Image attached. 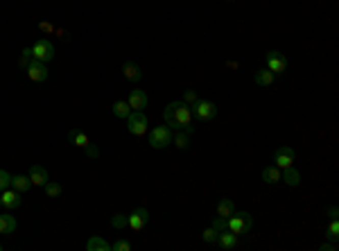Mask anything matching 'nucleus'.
I'll return each instance as SVG.
<instances>
[{"instance_id":"obj_28","label":"nucleus","mask_w":339,"mask_h":251,"mask_svg":"<svg viewBox=\"0 0 339 251\" xmlns=\"http://www.w3.org/2000/svg\"><path fill=\"white\" fill-rule=\"evenodd\" d=\"M30 61H32V48H25L23 52H20V57H18V68H23V70H28Z\"/></svg>"},{"instance_id":"obj_23","label":"nucleus","mask_w":339,"mask_h":251,"mask_svg":"<svg viewBox=\"0 0 339 251\" xmlns=\"http://www.w3.org/2000/svg\"><path fill=\"white\" fill-rule=\"evenodd\" d=\"M111 111H113V116H116V118L127 120L129 113H132V107H129L127 100H116V102H113V107H111Z\"/></svg>"},{"instance_id":"obj_22","label":"nucleus","mask_w":339,"mask_h":251,"mask_svg":"<svg viewBox=\"0 0 339 251\" xmlns=\"http://www.w3.org/2000/svg\"><path fill=\"white\" fill-rule=\"evenodd\" d=\"M12 188L23 195V192H28L32 188V181H30L28 174H16V177H12Z\"/></svg>"},{"instance_id":"obj_6","label":"nucleus","mask_w":339,"mask_h":251,"mask_svg":"<svg viewBox=\"0 0 339 251\" xmlns=\"http://www.w3.org/2000/svg\"><path fill=\"white\" fill-rule=\"evenodd\" d=\"M265 61H267V68L274 72L276 77L283 75V72L288 70V57L278 50H269L267 55H265Z\"/></svg>"},{"instance_id":"obj_26","label":"nucleus","mask_w":339,"mask_h":251,"mask_svg":"<svg viewBox=\"0 0 339 251\" xmlns=\"http://www.w3.org/2000/svg\"><path fill=\"white\" fill-rule=\"evenodd\" d=\"M43 188H45V195H48L50 199H55V197H59L61 192H64L61 184H57V181H48V184H45Z\"/></svg>"},{"instance_id":"obj_29","label":"nucleus","mask_w":339,"mask_h":251,"mask_svg":"<svg viewBox=\"0 0 339 251\" xmlns=\"http://www.w3.org/2000/svg\"><path fill=\"white\" fill-rule=\"evenodd\" d=\"M217 235H220V231H217V229L208 227L206 231L201 233V240H203V242H208V244H213V242H217Z\"/></svg>"},{"instance_id":"obj_35","label":"nucleus","mask_w":339,"mask_h":251,"mask_svg":"<svg viewBox=\"0 0 339 251\" xmlns=\"http://www.w3.org/2000/svg\"><path fill=\"white\" fill-rule=\"evenodd\" d=\"M195 100H197V93L192 91V88H188V91L184 93V102H186V104H192Z\"/></svg>"},{"instance_id":"obj_39","label":"nucleus","mask_w":339,"mask_h":251,"mask_svg":"<svg viewBox=\"0 0 339 251\" xmlns=\"http://www.w3.org/2000/svg\"><path fill=\"white\" fill-rule=\"evenodd\" d=\"M0 251H3V244H0Z\"/></svg>"},{"instance_id":"obj_8","label":"nucleus","mask_w":339,"mask_h":251,"mask_svg":"<svg viewBox=\"0 0 339 251\" xmlns=\"http://www.w3.org/2000/svg\"><path fill=\"white\" fill-rule=\"evenodd\" d=\"M294 159H296V152L290 147V145H280V147H276L274 149V165L276 167H290L292 163H294Z\"/></svg>"},{"instance_id":"obj_25","label":"nucleus","mask_w":339,"mask_h":251,"mask_svg":"<svg viewBox=\"0 0 339 251\" xmlns=\"http://www.w3.org/2000/svg\"><path fill=\"white\" fill-rule=\"evenodd\" d=\"M172 143H174L179 149H188L190 147V134H186L184 129H179L176 134H172Z\"/></svg>"},{"instance_id":"obj_20","label":"nucleus","mask_w":339,"mask_h":251,"mask_svg":"<svg viewBox=\"0 0 339 251\" xmlns=\"http://www.w3.org/2000/svg\"><path fill=\"white\" fill-rule=\"evenodd\" d=\"M86 249L88 251H111V244H109L102 235H91L86 242Z\"/></svg>"},{"instance_id":"obj_3","label":"nucleus","mask_w":339,"mask_h":251,"mask_svg":"<svg viewBox=\"0 0 339 251\" xmlns=\"http://www.w3.org/2000/svg\"><path fill=\"white\" fill-rule=\"evenodd\" d=\"M228 231H233L236 235H249L253 231V217L244 211H236L228 217Z\"/></svg>"},{"instance_id":"obj_27","label":"nucleus","mask_w":339,"mask_h":251,"mask_svg":"<svg viewBox=\"0 0 339 251\" xmlns=\"http://www.w3.org/2000/svg\"><path fill=\"white\" fill-rule=\"evenodd\" d=\"M326 238L330 240V242L337 244V240H339V222H337V219H330V224H328V231H326Z\"/></svg>"},{"instance_id":"obj_4","label":"nucleus","mask_w":339,"mask_h":251,"mask_svg":"<svg viewBox=\"0 0 339 251\" xmlns=\"http://www.w3.org/2000/svg\"><path fill=\"white\" fill-rule=\"evenodd\" d=\"M32 59L36 61H43V64H48V61L55 59V43H52L50 39H39L36 43L32 45Z\"/></svg>"},{"instance_id":"obj_38","label":"nucleus","mask_w":339,"mask_h":251,"mask_svg":"<svg viewBox=\"0 0 339 251\" xmlns=\"http://www.w3.org/2000/svg\"><path fill=\"white\" fill-rule=\"evenodd\" d=\"M337 215H339L337 206H330V208H328V217H330V219H337Z\"/></svg>"},{"instance_id":"obj_9","label":"nucleus","mask_w":339,"mask_h":251,"mask_svg":"<svg viewBox=\"0 0 339 251\" xmlns=\"http://www.w3.org/2000/svg\"><path fill=\"white\" fill-rule=\"evenodd\" d=\"M147 222H149L147 208H136L132 215H127V227L132 229V231H143Z\"/></svg>"},{"instance_id":"obj_30","label":"nucleus","mask_w":339,"mask_h":251,"mask_svg":"<svg viewBox=\"0 0 339 251\" xmlns=\"http://www.w3.org/2000/svg\"><path fill=\"white\" fill-rule=\"evenodd\" d=\"M7 188H12V174L7 170H0V192L7 190Z\"/></svg>"},{"instance_id":"obj_40","label":"nucleus","mask_w":339,"mask_h":251,"mask_svg":"<svg viewBox=\"0 0 339 251\" xmlns=\"http://www.w3.org/2000/svg\"><path fill=\"white\" fill-rule=\"evenodd\" d=\"M0 206H3V204H0Z\"/></svg>"},{"instance_id":"obj_7","label":"nucleus","mask_w":339,"mask_h":251,"mask_svg":"<svg viewBox=\"0 0 339 251\" xmlns=\"http://www.w3.org/2000/svg\"><path fill=\"white\" fill-rule=\"evenodd\" d=\"M127 129L132 136H145L147 132V116L145 111H132L127 118Z\"/></svg>"},{"instance_id":"obj_21","label":"nucleus","mask_w":339,"mask_h":251,"mask_svg":"<svg viewBox=\"0 0 339 251\" xmlns=\"http://www.w3.org/2000/svg\"><path fill=\"white\" fill-rule=\"evenodd\" d=\"M280 174H283V172H280V167L267 165V167L263 170V174H260V177H263L265 184H271V186H274V184H278V181H280Z\"/></svg>"},{"instance_id":"obj_16","label":"nucleus","mask_w":339,"mask_h":251,"mask_svg":"<svg viewBox=\"0 0 339 251\" xmlns=\"http://www.w3.org/2000/svg\"><path fill=\"white\" fill-rule=\"evenodd\" d=\"M280 181H285L290 188H296L301 184V172L296 170L294 165H290V167H283V174H280Z\"/></svg>"},{"instance_id":"obj_14","label":"nucleus","mask_w":339,"mask_h":251,"mask_svg":"<svg viewBox=\"0 0 339 251\" xmlns=\"http://www.w3.org/2000/svg\"><path fill=\"white\" fill-rule=\"evenodd\" d=\"M122 75H124V80H127V82H134V84L143 80V70H140V66L134 64V61H124V64H122Z\"/></svg>"},{"instance_id":"obj_37","label":"nucleus","mask_w":339,"mask_h":251,"mask_svg":"<svg viewBox=\"0 0 339 251\" xmlns=\"http://www.w3.org/2000/svg\"><path fill=\"white\" fill-rule=\"evenodd\" d=\"M319 249H321V251H335V249H337V244H335V242H330V244H328V242H323Z\"/></svg>"},{"instance_id":"obj_12","label":"nucleus","mask_w":339,"mask_h":251,"mask_svg":"<svg viewBox=\"0 0 339 251\" xmlns=\"http://www.w3.org/2000/svg\"><path fill=\"white\" fill-rule=\"evenodd\" d=\"M127 102H129V107H132V111H143V109H147V93L145 91H140V88H134L132 93H129V97H127Z\"/></svg>"},{"instance_id":"obj_34","label":"nucleus","mask_w":339,"mask_h":251,"mask_svg":"<svg viewBox=\"0 0 339 251\" xmlns=\"http://www.w3.org/2000/svg\"><path fill=\"white\" fill-rule=\"evenodd\" d=\"M39 30H41V32H45V34H55V25L48 23V20H41V23H39Z\"/></svg>"},{"instance_id":"obj_33","label":"nucleus","mask_w":339,"mask_h":251,"mask_svg":"<svg viewBox=\"0 0 339 251\" xmlns=\"http://www.w3.org/2000/svg\"><path fill=\"white\" fill-rule=\"evenodd\" d=\"M111 227L113 229H124V227H127V215H113Z\"/></svg>"},{"instance_id":"obj_32","label":"nucleus","mask_w":339,"mask_h":251,"mask_svg":"<svg viewBox=\"0 0 339 251\" xmlns=\"http://www.w3.org/2000/svg\"><path fill=\"white\" fill-rule=\"evenodd\" d=\"M111 251H132V244H129L127 240H116V242L111 244Z\"/></svg>"},{"instance_id":"obj_13","label":"nucleus","mask_w":339,"mask_h":251,"mask_svg":"<svg viewBox=\"0 0 339 251\" xmlns=\"http://www.w3.org/2000/svg\"><path fill=\"white\" fill-rule=\"evenodd\" d=\"M28 177H30V181H32V186H45L50 181L48 170H45V167H41V165H36V163L30 165Z\"/></svg>"},{"instance_id":"obj_2","label":"nucleus","mask_w":339,"mask_h":251,"mask_svg":"<svg viewBox=\"0 0 339 251\" xmlns=\"http://www.w3.org/2000/svg\"><path fill=\"white\" fill-rule=\"evenodd\" d=\"M190 109H192V118L199 120V122H211V120L217 118V104L211 100H199V97H197V100L190 104Z\"/></svg>"},{"instance_id":"obj_10","label":"nucleus","mask_w":339,"mask_h":251,"mask_svg":"<svg viewBox=\"0 0 339 251\" xmlns=\"http://www.w3.org/2000/svg\"><path fill=\"white\" fill-rule=\"evenodd\" d=\"M48 66L43 64V61H36V59H32L30 61V66H28V77L32 82H36V84H41V82H45L48 80Z\"/></svg>"},{"instance_id":"obj_18","label":"nucleus","mask_w":339,"mask_h":251,"mask_svg":"<svg viewBox=\"0 0 339 251\" xmlns=\"http://www.w3.org/2000/svg\"><path fill=\"white\" fill-rule=\"evenodd\" d=\"M68 140H70V145L82 147V149L91 145V138H88V136L82 132V129H70V132H68Z\"/></svg>"},{"instance_id":"obj_31","label":"nucleus","mask_w":339,"mask_h":251,"mask_svg":"<svg viewBox=\"0 0 339 251\" xmlns=\"http://www.w3.org/2000/svg\"><path fill=\"white\" fill-rule=\"evenodd\" d=\"M213 229H217V231H226V229H228V219L217 215L215 219H213Z\"/></svg>"},{"instance_id":"obj_5","label":"nucleus","mask_w":339,"mask_h":251,"mask_svg":"<svg viewBox=\"0 0 339 251\" xmlns=\"http://www.w3.org/2000/svg\"><path fill=\"white\" fill-rule=\"evenodd\" d=\"M170 143H172V129L165 122L149 132V145H152L154 149H165Z\"/></svg>"},{"instance_id":"obj_36","label":"nucleus","mask_w":339,"mask_h":251,"mask_svg":"<svg viewBox=\"0 0 339 251\" xmlns=\"http://www.w3.org/2000/svg\"><path fill=\"white\" fill-rule=\"evenodd\" d=\"M84 152H86V154L88 156H91V159H97V156H100V152H97V147H95V145H88V147H84Z\"/></svg>"},{"instance_id":"obj_17","label":"nucleus","mask_w":339,"mask_h":251,"mask_svg":"<svg viewBox=\"0 0 339 251\" xmlns=\"http://www.w3.org/2000/svg\"><path fill=\"white\" fill-rule=\"evenodd\" d=\"M18 229V222L14 215L9 213H0V235H7V233H14Z\"/></svg>"},{"instance_id":"obj_1","label":"nucleus","mask_w":339,"mask_h":251,"mask_svg":"<svg viewBox=\"0 0 339 251\" xmlns=\"http://www.w3.org/2000/svg\"><path fill=\"white\" fill-rule=\"evenodd\" d=\"M192 120H195V118H192V109H190V104H186L184 100L170 102L168 107L163 109V122L168 124L170 129H174V132L184 129L186 134H192V132H195Z\"/></svg>"},{"instance_id":"obj_19","label":"nucleus","mask_w":339,"mask_h":251,"mask_svg":"<svg viewBox=\"0 0 339 251\" xmlns=\"http://www.w3.org/2000/svg\"><path fill=\"white\" fill-rule=\"evenodd\" d=\"M253 82L258 84V86H271V84L276 82V75L269 68H260V70L253 72Z\"/></svg>"},{"instance_id":"obj_11","label":"nucleus","mask_w":339,"mask_h":251,"mask_svg":"<svg viewBox=\"0 0 339 251\" xmlns=\"http://www.w3.org/2000/svg\"><path fill=\"white\" fill-rule=\"evenodd\" d=\"M0 204H3L7 211H16V208L23 204V199H20V192L14 190V188H7V190L0 192Z\"/></svg>"},{"instance_id":"obj_15","label":"nucleus","mask_w":339,"mask_h":251,"mask_svg":"<svg viewBox=\"0 0 339 251\" xmlns=\"http://www.w3.org/2000/svg\"><path fill=\"white\" fill-rule=\"evenodd\" d=\"M217 244H220V249L224 251H231V249H236V244H238V235L233 233V231H220V235H217Z\"/></svg>"},{"instance_id":"obj_24","label":"nucleus","mask_w":339,"mask_h":251,"mask_svg":"<svg viewBox=\"0 0 339 251\" xmlns=\"http://www.w3.org/2000/svg\"><path fill=\"white\" fill-rule=\"evenodd\" d=\"M233 213H236V204H233L231 199H220V204H217V215L228 219Z\"/></svg>"}]
</instances>
